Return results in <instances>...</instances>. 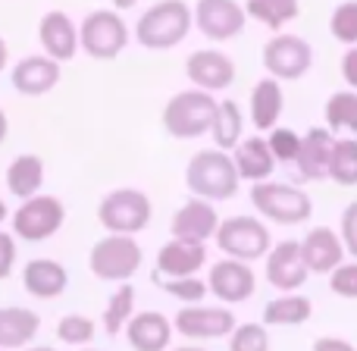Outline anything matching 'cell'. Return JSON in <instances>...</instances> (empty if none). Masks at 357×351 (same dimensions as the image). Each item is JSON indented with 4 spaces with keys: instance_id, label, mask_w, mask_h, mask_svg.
<instances>
[{
    "instance_id": "22",
    "label": "cell",
    "mask_w": 357,
    "mask_h": 351,
    "mask_svg": "<svg viewBox=\"0 0 357 351\" xmlns=\"http://www.w3.org/2000/svg\"><path fill=\"white\" fill-rule=\"evenodd\" d=\"M123 333L135 351H167L173 342V320L160 311H135Z\"/></svg>"
},
{
    "instance_id": "32",
    "label": "cell",
    "mask_w": 357,
    "mask_h": 351,
    "mask_svg": "<svg viewBox=\"0 0 357 351\" xmlns=\"http://www.w3.org/2000/svg\"><path fill=\"white\" fill-rule=\"evenodd\" d=\"M323 117H326V129L333 132V135H339V132L357 135V91L348 88V91L329 94Z\"/></svg>"
},
{
    "instance_id": "30",
    "label": "cell",
    "mask_w": 357,
    "mask_h": 351,
    "mask_svg": "<svg viewBox=\"0 0 357 351\" xmlns=\"http://www.w3.org/2000/svg\"><path fill=\"white\" fill-rule=\"evenodd\" d=\"M245 16L260 22L264 29H270L273 35L282 31L289 22H295L298 13H301V3L298 0H245Z\"/></svg>"
},
{
    "instance_id": "18",
    "label": "cell",
    "mask_w": 357,
    "mask_h": 351,
    "mask_svg": "<svg viewBox=\"0 0 357 351\" xmlns=\"http://www.w3.org/2000/svg\"><path fill=\"white\" fill-rule=\"evenodd\" d=\"M60 75H63V66L56 60H50V57H44V54H31V57H22V60L13 66L10 82L25 98H41V94L54 91V88L60 85Z\"/></svg>"
},
{
    "instance_id": "44",
    "label": "cell",
    "mask_w": 357,
    "mask_h": 351,
    "mask_svg": "<svg viewBox=\"0 0 357 351\" xmlns=\"http://www.w3.org/2000/svg\"><path fill=\"white\" fill-rule=\"evenodd\" d=\"M6 135H10V117H6V110L0 107V144L6 142Z\"/></svg>"
},
{
    "instance_id": "41",
    "label": "cell",
    "mask_w": 357,
    "mask_h": 351,
    "mask_svg": "<svg viewBox=\"0 0 357 351\" xmlns=\"http://www.w3.org/2000/svg\"><path fill=\"white\" fill-rule=\"evenodd\" d=\"M16 260H19V245H16V235L0 229V279H10L13 270H16Z\"/></svg>"
},
{
    "instance_id": "27",
    "label": "cell",
    "mask_w": 357,
    "mask_h": 351,
    "mask_svg": "<svg viewBox=\"0 0 357 351\" xmlns=\"http://www.w3.org/2000/svg\"><path fill=\"white\" fill-rule=\"evenodd\" d=\"M3 182H6V191H10L13 197H19V201L38 195L44 185V160L38 154L13 157V163L3 173Z\"/></svg>"
},
{
    "instance_id": "15",
    "label": "cell",
    "mask_w": 357,
    "mask_h": 351,
    "mask_svg": "<svg viewBox=\"0 0 357 351\" xmlns=\"http://www.w3.org/2000/svg\"><path fill=\"white\" fill-rule=\"evenodd\" d=\"M185 75H188V82L195 88H201V91H210V94L226 91L235 82V60L216 47H204V50L188 54V60H185Z\"/></svg>"
},
{
    "instance_id": "21",
    "label": "cell",
    "mask_w": 357,
    "mask_h": 351,
    "mask_svg": "<svg viewBox=\"0 0 357 351\" xmlns=\"http://www.w3.org/2000/svg\"><path fill=\"white\" fill-rule=\"evenodd\" d=\"M22 289L38 301L60 298L69 289V270L54 257H35L22 267Z\"/></svg>"
},
{
    "instance_id": "7",
    "label": "cell",
    "mask_w": 357,
    "mask_h": 351,
    "mask_svg": "<svg viewBox=\"0 0 357 351\" xmlns=\"http://www.w3.org/2000/svg\"><path fill=\"white\" fill-rule=\"evenodd\" d=\"M151 216H154V204L142 188H113L98 204V223L116 235L144 232Z\"/></svg>"
},
{
    "instance_id": "26",
    "label": "cell",
    "mask_w": 357,
    "mask_h": 351,
    "mask_svg": "<svg viewBox=\"0 0 357 351\" xmlns=\"http://www.w3.org/2000/svg\"><path fill=\"white\" fill-rule=\"evenodd\" d=\"M285 110V94H282V82L276 79H260L251 88V98H248V117L251 126L260 132H270L273 126H279V117Z\"/></svg>"
},
{
    "instance_id": "10",
    "label": "cell",
    "mask_w": 357,
    "mask_h": 351,
    "mask_svg": "<svg viewBox=\"0 0 357 351\" xmlns=\"http://www.w3.org/2000/svg\"><path fill=\"white\" fill-rule=\"evenodd\" d=\"M260 60L270 79L276 82H298L314 69V47L301 35L276 31L260 50Z\"/></svg>"
},
{
    "instance_id": "29",
    "label": "cell",
    "mask_w": 357,
    "mask_h": 351,
    "mask_svg": "<svg viewBox=\"0 0 357 351\" xmlns=\"http://www.w3.org/2000/svg\"><path fill=\"white\" fill-rule=\"evenodd\" d=\"M207 135H213V148L220 151H232L245 138V113H241L238 100H216L213 126Z\"/></svg>"
},
{
    "instance_id": "23",
    "label": "cell",
    "mask_w": 357,
    "mask_h": 351,
    "mask_svg": "<svg viewBox=\"0 0 357 351\" xmlns=\"http://www.w3.org/2000/svg\"><path fill=\"white\" fill-rule=\"evenodd\" d=\"M207 267V245H195V241L169 239L157 251V273L160 276H197Z\"/></svg>"
},
{
    "instance_id": "6",
    "label": "cell",
    "mask_w": 357,
    "mask_h": 351,
    "mask_svg": "<svg viewBox=\"0 0 357 351\" xmlns=\"http://www.w3.org/2000/svg\"><path fill=\"white\" fill-rule=\"evenodd\" d=\"M213 241H216V248H220V254H226V257L254 264V260L266 257V251H270V245H273V235L260 216L235 214V216L220 220V226H216V232H213Z\"/></svg>"
},
{
    "instance_id": "14",
    "label": "cell",
    "mask_w": 357,
    "mask_h": 351,
    "mask_svg": "<svg viewBox=\"0 0 357 351\" xmlns=\"http://www.w3.org/2000/svg\"><path fill=\"white\" fill-rule=\"evenodd\" d=\"M264 260H266V267H264L266 283L276 292H298L310 276L295 239H282V241H276V245H270Z\"/></svg>"
},
{
    "instance_id": "13",
    "label": "cell",
    "mask_w": 357,
    "mask_h": 351,
    "mask_svg": "<svg viewBox=\"0 0 357 351\" xmlns=\"http://www.w3.org/2000/svg\"><path fill=\"white\" fill-rule=\"evenodd\" d=\"M207 292H213V298L222 304H241L257 292V273H254L251 264H245V260L222 257L210 267Z\"/></svg>"
},
{
    "instance_id": "50",
    "label": "cell",
    "mask_w": 357,
    "mask_h": 351,
    "mask_svg": "<svg viewBox=\"0 0 357 351\" xmlns=\"http://www.w3.org/2000/svg\"><path fill=\"white\" fill-rule=\"evenodd\" d=\"M82 351H98V348H82Z\"/></svg>"
},
{
    "instance_id": "36",
    "label": "cell",
    "mask_w": 357,
    "mask_h": 351,
    "mask_svg": "<svg viewBox=\"0 0 357 351\" xmlns=\"http://www.w3.org/2000/svg\"><path fill=\"white\" fill-rule=\"evenodd\" d=\"M329 35L335 38L345 47H354L357 44V0H345L333 10L329 16Z\"/></svg>"
},
{
    "instance_id": "11",
    "label": "cell",
    "mask_w": 357,
    "mask_h": 351,
    "mask_svg": "<svg viewBox=\"0 0 357 351\" xmlns=\"http://www.w3.org/2000/svg\"><path fill=\"white\" fill-rule=\"evenodd\" d=\"M191 25H195L207 41L222 44L245 31L248 16L238 0H197L195 10H191Z\"/></svg>"
},
{
    "instance_id": "46",
    "label": "cell",
    "mask_w": 357,
    "mask_h": 351,
    "mask_svg": "<svg viewBox=\"0 0 357 351\" xmlns=\"http://www.w3.org/2000/svg\"><path fill=\"white\" fill-rule=\"evenodd\" d=\"M138 0H113V10H132Z\"/></svg>"
},
{
    "instance_id": "38",
    "label": "cell",
    "mask_w": 357,
    "mask_h": 351,
    "mask_svg": "<svg viewBox=\"0 0 357 351\" xmlns=\"http://www.w3.org/2000/svg\"><path fill=\"white\" fill-rule=\"evenodd\" d=\"M298 144H301V135L295 129H289V126H273L270 135H266V148H270L276 163H295Z\"/></svg>"
},
{
    "instance_id": "40",
    "label": "cell",
    "mask_w": 357,
    "mask_h": 351,
    "mask_svg": "<svg viewBox=\"0 0 357 351\" xmlns=\"http://www.w3.org/2000/svg\"><path fill=\"white\" fill-rule=\"evenodd\" d=\"M339 239L345 245V254H351L357 260V201H351L342 214V223H339Z\"/></svg>"
},
{
    "instance_id": "35",
    "label": "cell",
    "mask_w": 357,
    "mask_h": 351,
    "mask_svg": "<svg viewBox=\"0 0 357 351\" xmlns=\"http://www.w3.org/2000/svg\"><path fill=\"white\" fill-rule=\"evenodd\" d=\"M94 336H98V327H94V320L85 314H66L56 323V339H60L63 345L85 348L94 342Z\"/></svg>"
},
{
    "instance_id": "5",
    "label": "cell",
    "mask_w": 357,
    "mask_h": 351,
    "mask_svg": "<svg viewBox=\"0 0 357 351\" xmlns=\"http://www.w3.org/2000/svg\"><path fill=\"white\" fill-rule=\"evenodd\" d=\"M142 260H144V251L135 235L107 232L104 239L94 241L91 254H88V270L100 283H129L142 270Z\"/></svg>"
},
{
    "instance_id": "28",
    "label": "cell",
    "mask_w": 357,
    "mask_h": 351,
    "mask_svg": "<svg viewBox=\"0 0 357 351\" xmlns=\"http://www.w3.org/2000/svg\"><path fill=\"white\" fill-rule=\"evenodd\" d=\"M314 317V301L298 292H282L264 304V327H304Z\"/></svg>"
},
{
    "instance_id": "8",
    "label": "cell",
    "mask_w": 357,
    "mask_h": 351,
    "mask_svg": "<svg viewBox=\"0 0 357 351\" xmlns=\"http://www.w3.org/2000/svg\"><path fill=\"white\" fill-rule=\"evenodd\" d=\"M132 41V31L116 10H91L79 22V50L91 60H116Z\"/></svg>"
},
{
    "instance_id": "42",
    "label": "cell",
    "mask_w": 357,
    "mask_h": 351,
    "mask_svg": "<svg viewBox=\"0 0 357 351\" xmlns=\"http://www.w3.org/2000/svg\"><path fill=\"white\" fill-rule=\"evenodd\" d=\"M342 79H345V85L351 91H357V44L342 54Z\"/></svg>"
},
{
    "instance_id": "4",
    "label": "cell",
    "mask_w": 357,
    "mask_h": 351,
    "mask_svg": "<svg viewBox=\"0 0 357 351\" xmlns=\"http://www.w3.org/2000/svg\"><path fill=\"white\" fill-rule=\"evenodd\" d=\"M216 113V98L201 88H185L169 98L163 107V132L178 138V142H191L210 132Z\"/></svg>"
},
{
    "instance_id": "17",
    "label": "cell",
    "mask_w": 357,
    "mask_h": 351,
    "mask_svg": "<svg viewBox=\"0 0 357 351\" xmlns=\"http://www.w3.org/2000/svg\"><path fill=\"white\" fill-rule=\"evenodd\" d=\"M216 226H220V214L210 201H201V197H191L188 204L173 214L169 220V232L173 239H182V241H195V245H207L213 239Z\"/></svg>"
},
{
    "instance_id": "9",
    "label": "cell",
    "mask_w": 357,
    "mask_h": 351,
    "mask_svg": "<svg viewBox=\"0 0 357 351\" xmlns=\"http://www.w3.org/2000/svg\"><path fill=\"white\" fill-rule=\"evenodd\" d=\"M10 223H13L16 241H31V245H38V241L54 239L63 229V223H66V207H63V201L56 195H41V191H38V195L25 197V201L13 210Z\"/></svg>"
},
{
    "instance_id": "16",
    "label": "cell",
    "mask_w": 357,
    "mask_h": 351,
    "mask_svg": "<svg viewBox=\"0 0 357 351\" xmlns=\"http://www.w3.org/2000/svg\"><path fill=\"white\" fill-rule=\"evenodd\" d=\"M38 44H41L44 57L63 63L75 60L79 54V25L73 22V16L63 10H47L38 22Z\"/></svg>"
},
{
    "instance_id": "43",
    "label": "cell",
    "mask_w": 357,
    "mask_h": 351,
    "mask_svg": "<svg viewBox=\"0 0 357 351\" xmlns=\"http://www.w3.org/2000/svg\"><path fill=\"white\" fill-rule=\"evenodd\" d=\"M314 351H357L348 339H339V336H323V339L314 342Z\"/></svg>"
},
{
    "instance_id": "25",
    "label": "cell",
    "mask_w": 357,
    "mask_h": 351,
    "mask_svg": "<svg viewBox=\"0 0 357 351\" xmlns=\"http://www.w3.org/2000/svg\"><path fill=\"white\" fill-rule=\"evenodd\" d=\"M41 329L38 311L22 308V304H6L0 308V351L29 348Z\"/></svg>"
},
{
    "instance_id": "47",
    "label": "cell",
    "mask_w": 357,
    "mask_h": 351,
    "mask_svg": "<svg viewBox=\"0 0 357 351\" xmlns=\"http://www.w3.org/2000/svg\"><path fill=\"white\" fill-rule=\"evenodd\" d=\"M6 220H10V207H6V201L0 197V223H6Z\"/></svg>"
},
{
    "instance_id": "19",
    "label": "cell",
    "mask_w": 357,
    "mask_h": 351,
    "mask_svg": "<svg viewBox=\"0 0 357 351\" xmlns=\"http://www.w3.org/2000/svg\"><path fill=\"white\" fill-rule=\"evenodd\" d=\"M335 135L326 129V126H310L301 135V144H298V157L295 167L298 176L304 182H323L329 176V154H333Z\"/></svg>"
},
{
    "instance_id": "24",
    "label": "cell",
    "mask_w": 357,
    "mask_h": 351,
    "mask_svg": "<svg viewBox=\"0 0 357 351\" xmlns=\"http://www.w3.org/2000/svg\"><path fill=\"white\" fill-rule=\"evenodd\" d=\"M235 163V173H238V182H264V179L273 176L276 170V160H273L270 148H266L264 135H248L229 151Z\"/></svg>"
},
{
    "instance_id": "31",
    "label": "cell",
    "mask_w": 357,
    "mask_h": 351,
    "mask_svg": "<svg viewBox=\"0 0 357 351\" xmlns=\"http://www.w3.org/2000/svg\"><path fill=\"white\" fill-rule=\"evenodd\" d=\"M342 188H354L357 185V135H335L333 154H329V176Z\"/></svg>"
},
{
    "instance_id": "12",
    "label": "cell",
    "mask_w": 357,
    "mask_h": 351,
    "mask_svg": "<svg viewBox=\"0 0 357 351\" xmlns=\"http://www.w3.org/2000/svg\"><path fill=\"white\" fill-rule=\"evenodd\" d=\"M235 329V314L229 308H204V304H185L173 317V333L195 342L226 339Z\"/></svg>"
},
{
    "instance_id": "48",
    "label": "cell",
    "mask_w": 357,
    "mask_h": 351,
    "mask_svg": "<svg viewBox=\"0 0 357 351\" xmlns=\"http://www.w3.org/2000/svg\"><path fill=\"white\" fill-rule=\"evenodd\" d=\"M167 351H207V348H201V345H178V348H167Z\"/></svg>"
},
{
    "instance_id": "37",
    "label": "cell",
    "mask_w": 357,
    "mask_h": 351,
    "mask_svg": "<svg viewBox=\"0 0 357 351\" xmlns=\"http://www.w3.org/2000/svg\"><path fill=\"white\" fill-rule=\"evenodd\" d=\"M226 339L229 351H270V333L264 323H235Z\"/></svg>"
},
{
    "instance_id": "49",
    "label": "cell",
    "mask_w": 357,
    "mask_h": 351,
    "mask_svg": "<svg viewBox=\"0 0 357 351\" xmlns=\"http://www.w3.org/2000/svg\"><path fill=\"white\" fill-rule=\"evenodd\" d=\"M25 351H56V348H50V345H29Z\"/></svg>"
},
{
    "instance_id": "3",
    "label": "cell",
    "mask_w": 357,
    "mask_h": 351,
    "mask_svg": "<svg viewBox=\"0 0 357 351\" xmlns=\"http://www.w3.org/2000/svg\"><path fill=\"white\" fill-rule=\"evenodd\" d=\"M251 204L260 214V220L279 223V226H301L314 214V201L304 188L285 182H254L251 185Z\"/></svg>"
},
{
    "instance_id": "20",
    "label": "cell",
    "mask_w": 357,
    "mask_h": 351,
    "mask_svg": "<svg viewBox=\"0 0 357 351\" xmlns=\"http://www.w3.org/2000/svg\"><path fill=\"white\" fill-rule=\"evenodd\" d=\"M298 248H301V257H304L307 273H323V276H326L329 270H335V267L348 257L345 245H342V239H339V232H335V229H329V226L307 229V235L298 241Z\"/></svg>"
},
{
    "instance_id": "33",
    "label": "cell",
    "mask_w": 357,
    "mask_h": 351,
    "mask_svg": "<svg viewBox=\"0 0 357 351\" xmlns=\"http://www.w3.org/2000/svg\"><path fill=\"white\" fill-rule=\"evenodd\" d=\"M132 314H135V289H132V283H119L116 289H113V295L107 298L104 317H100L107 336L123 333L126 323L132 320Z\"/></svg>"
},
{
    "instance_id": "1",
    "label": "cell",
    "mask_w": 357,
    "mask_h": 351,
    "mask_svg": "<svg viewBox=\"0 0 357 351\" xmlns=\"http://www.w3.org/2000/svg\"><path fill=\"white\" fill-rule=\"evenodd\" d=\"M185 188L210 204L229 201V197L238 195V173H235L229 151L220 148L197 151L188 160V167H185Z\"/></svg>"
},
{
    "instance_id": "45",
    "label": "cell",
    "mask_w": 357,
    "mask_h": 351,
    "mask_svg": "<svg viewBox=\"0 0 357 351\" xmlns=\"http://www.w3.org/2000/svg\"><path fill=\"white\" fill-rule=\"evenodd\" d=\"M6 63H10V47H6V41L0 38V73L6 69Z\"/></svg>"
},
{
    "instance_id": "39",
    "label": "cell",
    "mask_w": 357,
    "mask_h": 351,
    "mask_svg": "<svg viewBox=\"0 0 357 351\" xmlns=\"http://www.w3.org/2000/svg\"><path fill=\"white\" fill-rule=\"evenodd\" d=\"M326 276H329V292H333V295L357 301V260H342Z\"/></svg>"
},
{
    "instance_id": "34",
    "label": "cell",
    "mask_w": 357,
    "mask_h": 351,
    "mask_svg": "<svg viewBox=\"0 0 357 351\" xmlns=\"http://www.w3.org/2000/svg\"><path fill=\"white\" fill-rule=\"evenodd\" d=\"M154 283L157 289H163L169 298H176V301L182 304H201L204 298L210 295L207 292V279H197V276H160V273H154Z\"/></svg>"
},
{
    "instance_id": "2",
    "label": "cell",
    "mask_w": 357,
    "mask_h": 351,
    "mask_svg": "<svg viewBox=\"0 0 357 351\" xmlns=\"http://www.w3.org/2000/svg\"><path fill=\"white\" fill-rule=\"evenodd\" d=\"M191 29V6L185 0H160L138 16L135 41L144 50H173L188 38Z\"/></svg>"
}]
</instances>
